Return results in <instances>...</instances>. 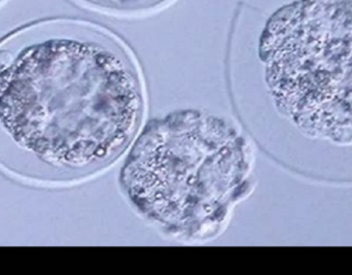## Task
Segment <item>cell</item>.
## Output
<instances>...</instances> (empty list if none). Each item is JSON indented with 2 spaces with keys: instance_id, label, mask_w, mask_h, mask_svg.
Segmentation results:
<instances>
[{
  "instance_id": "6da1fadb",
  "label": "cell",
  "mask_w": 352,
  "mask_h": 275,
  "mask_svg": "<svg viewBox=\"0 0 352 275\" xmlns=\"http://www.w3.org/2000/svg\"><path fill=\"white\" fill-rule=\"evenodd\" d=\"M135 61L107 29L36 21L0 39V171L57 188L115 162L142 123Z\"/></svg>"
},
{
  "instance_id": "7a4b0ae2",
  "label": "cell",
  "mask_w": 352,
  "mask_h": 275,
  "mask_svg": "<svg viewBox=\"0 0 352 275\" xmlns=\"http://www.w3.org/2000/svg\"><path fill=\"white\" fill-rule=\"evenodd\" d=\"M250 142L227 119L180 109L151 122L122 169L132 208L182 241L219 234L250 189Z\"/></svg>"
},
{
  "instance_id": "3957f363",
  "label": "cell",
  "mask_w": 352,
  "mask_h": 275,
  "mask_svg": "<svg viewBox=\"0 0 352 275\" xmlns=\"http://www.w3.org/2000/svg\"><path fill=\"white\" fill-rule=\"evenodd\" d=\"M232 78L258 76L275 111H352V0H300L277 10L256 41L232 34Z\"/></svg>"
},
{
  "instance_id": "277c9868",
  "label": "cell",
  "mask_w": 352,
  "mask_h": 275,
  "mask_svg": "<svg viewBox=\"0 0 352 275\" xmlns=\"http://www.w3.org/2000/svg\"><path fill=\"white\" fill-rule=\"evenodd\" d=\"M96 12L113 16H138L158 10L171 0H72Z\"/></svg>"
},
{
  "instance_id": "5b68a950",
  "label": "cell",
  "mask_w": 352,
  "mask_h": 275,
  "mask_svg": "<svg viewBox=\"0 0 352 275\" xmlns=\"http://www.w3.org/2000/svg\"><path fill=\"white\" fill-rule=\"evenodd\" d=\"M8 0H0V8L8 2Z\"/></svg>"
}]
</instances>
